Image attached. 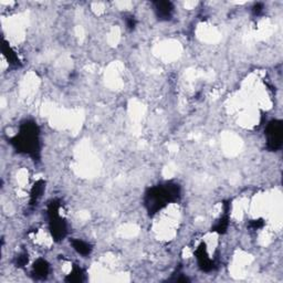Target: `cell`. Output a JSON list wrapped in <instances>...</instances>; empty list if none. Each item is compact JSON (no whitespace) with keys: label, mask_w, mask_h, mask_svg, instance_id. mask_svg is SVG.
<instances>
[{"label":"cell","mask_w":283,"mask_h":283,"mask_svg":"<svg viewBox=\"0 0 283 283\" xmlns=\"http://www.w3.org/2000/svg\"><path fill=\"white\" fill-rule=\"evenodd\" d=\"M180 189L176 185L167 184L164 187H155L147 195V206L149 211L155 212L163 208L167 203L177 199Z\"/></svg>","instance_id":"obj_1"},{"label":"cell","mask_w":283,"mask_h":283,"mask_svg":"<svg viewBox=\"0 0 283 283\" xmlns=\"http://www.w3.org/2000/svg\"><path fill=\"white\" fill-rule=\"evenodd\" d=\"M267 145L271 151H276L282 146L283 140V126L281 121H273L267 128Z\"/></svg>","instance_id":"obj_2"},{"label":"cell","mask_w":283,"mask_h":283,"mask_svg":"<svg viewBox=\"0 0 283 283\" xmlns=\"http://www.w3.org/2000/svg\"><path fill=\"white\" fill-rule=\"evenodd\" d=\"M49 217H50V227L51 233L56 240L62 239L66 236L67 228L66 223L62 220L59 215V207L56 204L51 203L49 207Z\"/></svg>","instance_id":"obj_3"},{"label":"cell","mask_w":283,"mask_h":283,"mask_svg":"<svg viewBox=\"0 0 283 283\" xmlns=\"http://www.w3.org/2000/svg\"><path fill=\"white\" fill-rule=\"evenodd\" d=\"M156 11H157L158 17L160 18H169L173 11V6L171 3L160 2L156 4Z\"/></svg>","instance_id":"obj_4"},{"label":"cell","mask_w":283,"mask_h":283,"mask_svg":"<svg viewBox=\"0 0 283 283\" xmlns=\"http://www.w3.org/2000/svg\"><path fill=\"white\" fill-rule=\"evenodd\" d=\"M72 245L74 247V249H76L79 253H81V255H83V256L89 255L90 251H91L90 246L82 240H74V241H72Z\"/></svg>","instance_id":"obj_5"},{"label":"cell","mask_w":283,"mask_h":283,"mask_svg":"<svg viewBox=\"0 0 283 283\" xmlns=\"http://www.w3.org/2000/svg\"><path fill=\"white\" fill-rule=\"evenodd\" d=\"M49 265L44 261V260H39V261L34 264V272L38 276H45L48 274Z\"/></svg>","instance_id":"obj_6"}]
</instances>
